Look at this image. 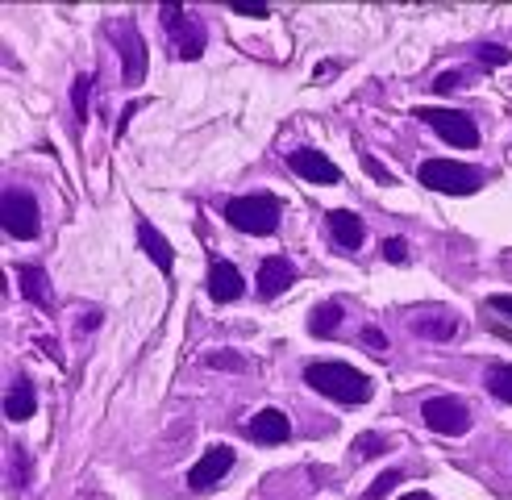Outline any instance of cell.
Returning a JSON list of instances; mask_svg holds the SVG:
<instances>
[{
	"label": "cell",
	"mask_w": 512,
	"mask_h": 500,
	"mask_svg": "<svg viewBox=\"0 0 512 500\" xmlns=\"http://www.w3.org/2000/svg\"><path fill=\"white\" fill-rule=\"evenodd\" d=\"M400 500H433V496H429V492H404Z\"/></svg>",
	"instance_id": "1f68e13d"
},
{
	"label": "cell",
	"mask_w": 512,
	"mask_h": 500,
	"mask_svg": "<svg viewBox=\"0 0 512 500\" xmlns=\"http://www.w3.org/2000/svg\"><path fill=\"white\" fill-rule=\"evenodd\" d=\"M413 117H421L425 125H433L450 146L458 150H475L479 146V130H475V121L467 113H458V109H413Z\"/></svg>",
	"instance_id": "5b68a950"
},
{
	"label": "cell",
	"mask_w": 512,
	"mask_h": 500,
	"mask_svg": "<svg viewBox=\"0 0 512 500\" xmlns=\"http://www.w3.org/2000/svg\"><path fill=\"white\" fill-rule=\"evenodd\" d=\"M159 17H163V30L175 38L179 59H200V50H204V25H196L192 17H184V9H171V5H163Z\"/></svg>",
	"instance_id": "52a82bcc"
},
{
	"label": "cell",
	"mask_w": 512,
	"mask_h": 500,
	"mask_svg": "<svg viewBox=\"0 0 512 500\" xmlns=\"http://www.w3.org/2000/svg\"><path fill=\"white\" fill-rule=\"evenodd\" d=\"M363 346L375 350V355H383V350H388V338H383V330H375V325H367V330H363Z\"/></svg>",
	"instance_id": "484cf974"
},
{
	"label": "cell",
	"mask_w": 512,
	"mask_h": 500,
	"mask_svg": "<svg viewBox=\"0 0 512 500\" xmlns=\"http://www.w3.org/2000/svg\"><path fill=\"white\" fill-rule=\"evenodd\" d=\"M363 167H367V175H375V180H379V184H392V171H388V167H383L379 159H371V155H367V159H363Z\"/></svg>",
	"instance_id": "4316f807"
},
{
	"label": "cell",
	"mask_w": 512,
	"mask_h": 500,
	"mask_svg": "<svg viewBox=\"0 0 512 500\" xmlns=\"http://www.w3.org/2000/svg\"><path fill=\"white\" fill-rule=\"evenodd\" d=\"M413 330L421 338H450L458 330V321L450 313H421V317H413Z\"/></svg>",
	"instance_id": "d6986e66"
},
{
	"label": "cell",
	"mask_w": 512,
	"mask_h": 500,
	"mask_svg": "<svg viewBox=\"0 0 512 500\" xmlns=\"http://www.w3.org/2000/svg\"><path fill=\"white\" fill-rule=\"evenodd\" d=\"M342 317H346V309L338 305V300H325V305H317V309H313L309 330H313L317 338H334V334L342 330Z\"/></svg>",
	"instance_id": "e0dca14e"
},
{
	"label": "cell",
	"mask_w": 512,
	"mask_h": 500,
	"mask_svg": "<svg viewBox=\"0 0 512 500\" xmlns=\"http://www.w3.org/2000/svg\"><path fill=\"white\" fill-rule=\"evenodd\" d=\"M417 180L433 192H446V196H471L483 188V171L471 163H454V159H425L417 167Z\"/></svg>",
	"instance_id": "7a4b0ae2"
},
{
	"label": "cell",
	"mask_w": 512,
	"mask_h": 500,
	"mask_svg": "<svg viewBox=\"0 0 512 500\" xmlns=\"http://www.w3.org/2000/svg\"><path fill=\"white\" fill-rule=\"evenodd\" d=\"M17 280H21V296L34 300V305L50 309V284H46V271L38 267H17Z\"/></svg>",
	"instance_id": "ac0fdd59"
},
{
	"label": "cell",
	"mask_w": 512,
	"mask_h": 500,
	"mask_svg": "<svg viewBox=\"0 0 512 500\" xmlns=\"http://www.w3.org/2000/svg\"><path fill=\"white\" fill-rule=\"evenodd\" d=\"M234 13H238V17H271L267 5H234Z\"/></svg>",
	"instance_id": "f546056e"
},
{
	"label": "cell",
	"mask_w": 512,
	"mask_h": 500,
	"mask_svg": "<svg viewBox=\"0 0 512 500\" xmlns=\"http://www.w3.org/2000/svg\"><path fill=\"white\" fill-rule=\"evenodd\" d=\"M138 246L146 250V255H150V263H155L159 271H171L175 267V250H171V242L155 230V221H138Z\"/></svg>",
	"instance_id": "5bb4252c"
},
{
	"label": "cell",
	"mask_w": 512,
	"mask_h": 500,
	"mask_svg": "<svg viewBox=\"0 0 512 500\" xmlns=\"http://www.w3.org/2000/svg\"><path fill=\"white\" fill-rule=\"evenodd\" d=\"M329 234L338 238L342 250H358L363 246V221H358L350 209H334L329 213Z\"/></svg>",
	"instance_id": "9a60e30c"
},
{
	"label": "cell",
	"mask_w": 512,
	"mask_h": 500,
	"mask_svg": "<svg viewBox=\"0 0 512 500\" xmlns=\"http://www.w3.org/2000/svg\"><path fill=\"white\" fill-rule=\"evenodd\" d=\"M246 434H250L254 442L271 446V442H288V438H292V425H288V417L279 413V409H263V413H254V417H250Z\"/></svg>",
	"instance_id": "4fadbf2b"
},
{
	"label": "cell",
	"mask_w": 512,
	"mask_h": 500,
	"mask_svg": "<svg viewBox=\"0 0 512 500\" xmlns=\"http://www.w3.org/2000/svg\"><path fill=\"white\" fill-rule=\"evenodd\" d=\"M296 284V267L288 263V259H267L263 267H259V296L263 300H275V296H284L288 288Z\"/></svg>",
	"instance_id": "7c38bea8"
},
{
	"label": "cell",
	"mask_w": 512,
	"mask_h": 500,
	"mask_svg": "<svg viewBox=\"0 0 512 500\" xmlns=\"http://www.w3.org/2000/svg\"><path fill=\"white\" fill-rule=\"evenodd\" d=\"M117 46H121V63H125V84H142L146 75V42L134 25H121L117 34Z\"/></svg>",
	"instance_id": "30bf717a"
},
{
	"label": "cell",
	"mask_w": 512,
	"mask_h": 500,
	"mask_svg": "<svg viewBox=\"0 0 512 500\" xmlns=\"http://www.w3.org/2000/svg\"><path fill=\"white\" fill-rule=\"evenodd\" d=\"M229 467H234V450H229V446H213V450H204V459L188 471V488H196V492L213 488Z\"/></svg>",
	"instance_id": "9c48e42d"
},
{
	"label": "cell",
	"mask_w": 512,
	"mask_h": 500,
	"mask_svg": "<svg viewBox=\"0 0 512 500\" xmlns=\"http://www.w3.org/2000/svg\"><path fill=\"white\" fill-rule=\"evenodd\" d=\"M304 384L317 388L329 400H338V405H363V400H371V392H375L371 375H363L350 363H313V367H304Z\"/></svg>",
	"instance_id": "6da1fadb"
},
{
	"label": "cell",
	"mask_w": 512,
	"mask_h": 500,
	"mask_svg": "<svg viewBox=\"0 0 512 500\" xmlns=\"http://www.w3.org/2000/svg\"><path fill=\"white\" fill-rule=\"evenodd\" d=\"M383 259L388 263H408V242L404 238H388L383 242Z\"/></svg>",
	"instance_id": "d4e9b609"
},
{
	"label": "cell",
	"mask_w": 512,
	"mask_h": 500,
	"mask_svg": "<svg viewBox=\"0 0 512 500\" xmlns=\"http://www.w3.org/2000/svg\"><path fill=\"white\" fill-rule=\"evenodd\" d=\"M209 367H234V371H242V359L238 355H213Z\"/></svg>",
	"instance_id": "4dcf8cb0"
},
{
	"label": "cell",
	"mask_w": 512,
	"mask_h": 500,
	"mask_svg": "<svg viewBox=\"0 0 512 500\" xmlns=\"http://www.w3.org/2000/svg\"><path fill=\"white\" fill-rule=\"evenodd\" d=\"M383 446H388V442H383L379 434H363V438H358V442H354V450H358V459H371V455H383Z\"/></svg>",
	"instance_id": "603a6c76"
},
{
	"label": "cell",
	"mask_w": 512,
	"mask_h": 500,
	"mask_svg": "<svg viewBox=\"0 0 512 500\" xmlns=\"http://www.w3.org/2000/svg\"><path fill=\"white\" fill-rule=\"evenodd\" d=\"M479 63H488V67H504V63H508V50H504V46H496V42L479 46Z\"/></svg>",
	"instance_id": "cb8c5ba5"
},
{
	"label": "cell",
	"mask_w": 512,
	"mask_h": 500,
	"mask_svg": "<svg viewBox=\"0 0 512 500\" xmlns=\"http://www.w3.org/2000/svg\"><path fill=\"white\" fill-rule=\"evenodd\" d=\"M288 167H292L296 175H304V184H321V188H329V184H342V171H338V163H334V159H325V150H313V146H300V150H292Z\"/></svg>",
	"instance_id": "ba28073f"
},
{
	"label": "cell",
	"mask_w": 512,
	"mask_h": 500,
	"mask_svg": "<svg viewBox=\"0 0 512 500\" xmlns=\"http://www.w3.org/2000/svg\"><path fill=\"white\" fill-rule=\"evenodd\" d=\"M242 292H246V280H242V271H238L234 263L217 259V263L209 267V296L217 300V305H229V300H238Z\"/></svg>",
	"instance_id": "8fae6325"
},
{
	"label": "cell",
	"mask_w": 512,
	"mask_h": 500,
	"mask_svg": "<svg viewBox=\"0 0 512 500\" xmlns=\"http://www.w3.org/2000/svg\"><path fill=\"white\" fill-rule=\"evenodd\" d=\"M279 213H284V205H279L275 196L267 192H254V196H238V200H229L225 205V217L234 230L242 234H275L279 230Z\"/></svg>",
	"instance_id": "3957f363"
},
{
	"label": "cell",
	"mask_w": 512,
	"mask_h": 500,
	"mask_svg": "<svg viewBox=\"0 0 512 500\" xmlns=\"http://www.w3.org/2000/svg\"><path fill=\"white\" fill-rule=\"evenodd\" d=\"M425 425L433 434H446V438H463L471 430V413L463 400H454V396H433L425 400V409H421Z\"/></svg>",
	"instance_id": "8992f818"
},
{
	"label": "cell",
	"mask_w": 512,
	"mask_h": 500,
	"mask_svg": "<svg viewBox=\"0 0 512 500\" xmlns=\"http://www.w3.org/2000/svg\"><path fill=\"white\" fill-rule=\"evenodd\" d=\"M488 305H492V309H496V313H504V317H508V321H512V296H504V292H496V296H492V300H488Z\"/></svg>",
	"instance_id": "f1b7e54d"
},
{
	"label": "cell",
	"mask_w": 512,
	"mask_h": 500,
	"mask_svg": "<svg viewBox=\"0 0 512 500\" xmlns=\"http://www.w3.org/2000/svg\"><path fill=\"white\" fill-rule=\"evenodd\" d=\"M400 480H404V475H400V471H383V475H379V480H375V484L367 488V500H383V496H388V492H392V488H396Z\"/></svg>",
	"instance_id": "7402d4cb"
},
{
	"label": "cell",
	"mask_w": 512,
	"mask_h": 500,
	"mask_svg": "<svg viewBox=\"0 0 512 500\" xmlns=\"http://www.w3.org/2000/svg\"><path fill=\"white\" fill-rule=\"evenodd\" d=\"M88 92H92V80L80 75V80L71 84V105H75V121H88Z\"/></svg>",
	"instance_id": "44dd1931"
},
{
	"label": "cell",
	"mask_w": 512,
	"mask_h": 500,
	"mask_svg": "<svg viewBox=\"0 0 512 500\" xmlns=\"http://www.w3.org/2000/svg\"><path fill=\"white\" fill-rule=\"evenodd\" d=\"M488 392L496 400H504V405H512V363H496L488 371Z\"/></svg>",
	"instance_id": "ffe728a7"
},
{
	"label": "cell",
	"mask_w": 512,
	"mask_h": 500,
	"mask_svg": "<svg viewBox=\"0 0 512 500\" xmlns=\"http://www.w3.org/2000/svg\"><path fill=\"white\" fill-rule=\"evenodd\" d=\"M458 80H463L458 71H442L438 80H433V92H454V88H458Z\"/></svg>",
	"instance_id": "83f0119b"
},
{
	"label": "cell",
	"mask_w": 512,
	"mask_h": 500,
	"mask_svg": "<svg viewBox=\"0 0 512 500\" xmlns=\"http://www.w3.org/2000/svg\"><path fill=\"white\" fill-rule=\"evenodd\" d=\"M0 217H5V234L17 238V242H30L38 238V225H42V213H38V200L21 188H9L5 192V205H0Z\"/></svg>",
	"instance_id": "277c9868"
},
{
	"label": "cell",
	"mask_w": 512,
	"mask_h": 500,
	"mask_svg": "<svg viewBox=\"0 0 512 500\" xmlns=\"http://www.w3.org/2000/svg\"><path fill=\"white\" fill-rule=\"evenodd\" d=\"M34 409H38V392H34V384L21 375V380L9 388V396H5V417H9V421H25V417H34Z\"/></svg>",
	"instance_id": "2e32d148"
}]
</instances>
